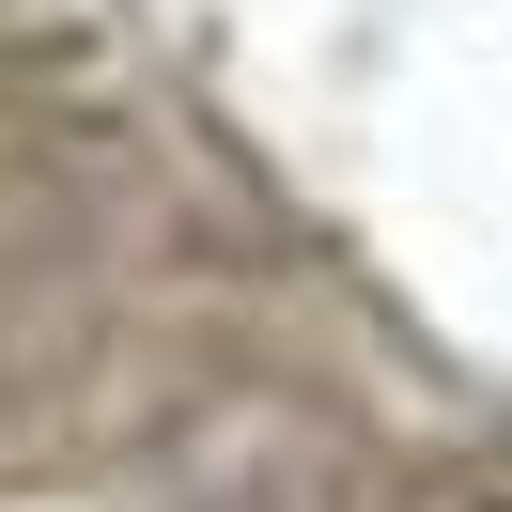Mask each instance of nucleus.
Returning a JSON list of instances; mask_svg holds the SVG:
<instances>
[]
</instances>
